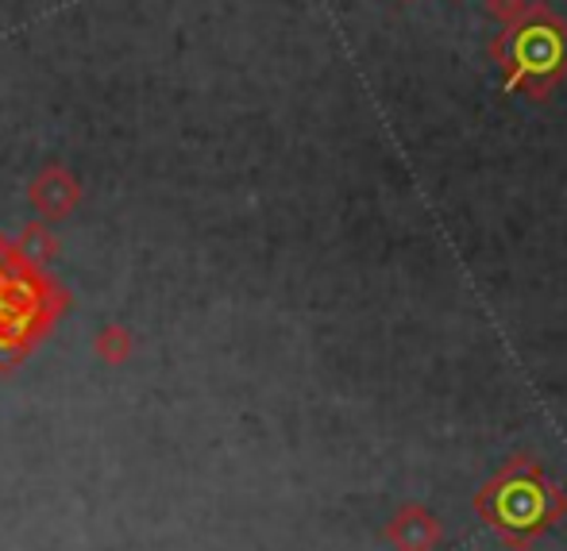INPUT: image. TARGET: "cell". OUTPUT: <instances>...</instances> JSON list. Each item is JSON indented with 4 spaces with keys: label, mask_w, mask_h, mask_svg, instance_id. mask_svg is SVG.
<instances>
[{
    "label": "cell",
    "mask_w": 567,
    "mask_h": 551,
    "mask_svg": "<svg viewBox=\"0 0 567 551\" xmlns=\"http://www.w3.org/2000/svg\"><path fill=\"white\" fill-rule=\"evenodd\" d=\"M560 35L553 28H522L509 43V59L522 74H548L560 66Z\"/></svg>",
    "instance_id": "cell-1"
}]
</instances>
